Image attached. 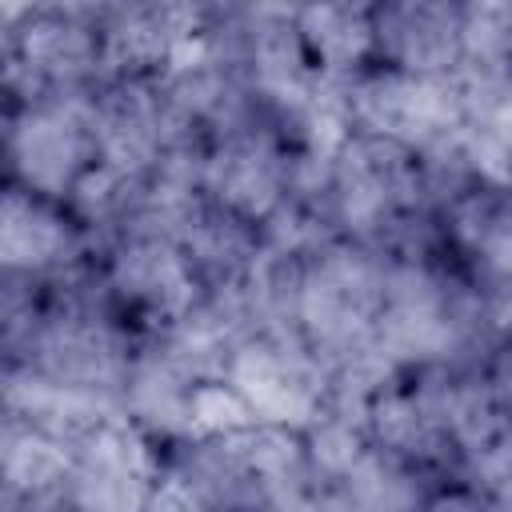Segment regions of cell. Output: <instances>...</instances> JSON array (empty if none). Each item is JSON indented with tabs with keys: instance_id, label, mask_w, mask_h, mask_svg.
I'll return each mask as SVG.
<instances>
[{
	"instance_id": "5b68a950",
	"label": "cell",
	"mask_w": 512,
	"mask_h": 512,
	"mask_svg": "<svg viewBox=\"0 0 512 512\" xmlns=\"http://www.w3.org/2000/svg\"><path fill=\"white\" fill-rule=\"evenodd\" d=\"M260 424L308 432L328 404V368L300 332H256L240 340L228 376Z\"/></svg>"
},
{
	"instance_id": "ba28073f",
	"label": "cell",
	"mask_w": 512,
	"mask_h": 512,
	"mask_svg": "<svg viewBox=\"0 0 512 512\" xmlns=\"http://www.w3.org/2000/svg\"><path fill=\"white\" fill-rule=\"evenodd\" d=\"M100 76V24L64 8L8 28V96L16 104L80 92Z\"/></svg>"
},
{
	"instance_id": "8992f818",
	"label": "cell",
	"mask_w": 512,
	"mask_h": 512,
	"mask_svg": "<svg viewBox=\"0 0 512 512\" xmlns=\"http://www.w3.org/2000/svg\"><path fill=\"white\" fill-rule=\"evenodd\" d=\"M104 292L124 324L132 320L156 340L200 304L204 284L176 240L120 236L104 264Z\"/></svg>"
},
{
	"instance_id": "52a82bcc",
	"label": "cell",
	"mask_w": 512,
	"mask_h": 512,
	"mask_svg": "<svg viewBox=\"0 0 512 512\" xmlns=\"http://www.w3.org/2000/svg\"><path fill=\"white\" fill-rule=\"evenodd\" d=\"M204 196L220 212L264 228V220L292 196V152L276 124L244 120L208 140Z\"/></svg>"
},
{
	"instance_id": "6da1fadb",
	"label": "cell",
	"mask_w": 512,
	"mask_h": 512,
	"mask_svg": "<svg viewBox=\"0 0 512 512\" xmlns=\"http://www.w3.org/2000/svg\"><path fill=\"white\" fill-rule=\"evenodd\" d=\"M424 156L368 132H352L332 164L328 208L340 236L392 252L412 236L428 200Z\"/></svg>"
},
{
	"instance_id": "277c9868",
	"label": "cell",
	"mask_w": 512,
	"mask_h": 512,
	"mask_svg": "<svg viewBox=\"0 0 512 512\" xmlns=\"http://www.w3.org/2000/svg\"><path fill=\"white\" fill-rule=\"evenodd\" d=\"M8 160H12L16 184L52 200H68L72 188L100 164V144L92 124V88L12 104Z\"/></svg>"
},
{
	"instance_id": "9a60e30c",
	"label": "cell",
	"mask_w": 512,
	"mask_h": 512,
	"mask_svg": "<svg viewBox=\"0 0 512 512\" xmlns=\"http://www.w3.org/2000/svg\"><path fill=\"white\" fill-rule=\"evenodd\" d=\"M260 424L232 380H196L188 396V440H216Z\"/></svg>"
},
{
	"instance_id": "7a4b0ae2",
	"label": "cell",
	"mask_w": 512,
	"mask_h": 512,
	"mask_svg": "<svg viewBox=\"0 0 512 512\" xmlns=\"http://www.w3.org/2000/svg\"><path fill=\"white\" fill-rule=\"evenodd\" d=\"M388 256L348 236H332L304 256L300 280V336L332 372L372 352V332L384 300Z\"/></svg>"
},
{
	"instance_id": "5bb4252c",
	"label": "cell",
	"mask_w": 512,
	"mask_h": 512,
	"mask_svg": "<svg viewBox=\"0 0 512 512\" xmlns=\"http://www.w3.org/2000/svg\"><path fill=\"white\" fill-rule=\"evenodd\" d=\"M444 232L496 284H512V188L472 184L444 200Z\"/></svg>"
},
{
	"instance_id": "8fae6325",
	"label": "cell",
	"mask_w": 512,
	"mask_h": 512,
	"mask_svg": "<svg viewBox=\"0 0 512 512\" xmlns=\"http://www.w3.org/2000/svg\"><path fill=\"white\" fill-rule=\"evenodd\" d=\"M376 16V60L448 76L464 60L460 0H372Z\"/></svg>"
},
{
	"instance_id": "3957f363",
	"label": "cell",
	"mask_w": 512,
	"mask_h": 512,
	"mask_svg": "<svg viewBox=\"0 0 512 512\" xmlns=\"http://www.w3.org/2000/svg\"><path fill=\"white\" fill-rule=\"evenodd\" d=\"M348 120L352 132L396 140L420 156L440 152L460 136L464 124L456 72L428 76L392 64L364 68L348 80Z\"/></svg>"
},
{
	"instance_id": "7c38bea8",
	"label": "cell",
	"mask_w": 512,
	"mask_h": 512,
	"mask_svg": "<svg viewBox=\"0 0 512 512\" xmlns=\"http://www.w3.org/2000/svg\"><path fill=\"white\" fill-rule=\"evenodd\" d=\"M4 504L8 508H40V504H68L76 456L72 444L8 416L4 424Z\"/></svg>"
},
{
	"instance_id": "30bf717a",
	"label": "cell",
	"mask_w": 512,
	"mask_h": 512,
	"mask_svg": "<svg viewBox=\"0 0 512 512\" xmlns=\"http://www.w3.org/2000/svg\"><path fill=\"white\" fill-rule=\"evenodd\" d=\"M84 252V224L72 216L64 200L40 196L24 184L4 188L0 208V264L8 276H56L64 268H76Z\"/></svg>"
},
{
	"instance_id": "4fadbf2b",
	"label": "cell",
	"mask_w": 512,
	"mask_h": 512,
	"mask_svg": "<svg viewBox=\"0 0 512 512\" xmlns=\"http://www.w3.org/2000/svg\"><path fill=\"white\" fill-rule=\"evenodd\" d=\"M292 24L308 60L328 76H356L376 60L372 0H300Z\"/></svg>"
},
{
	"instance_id": "9c48e42d",
	"label": "cell",
	"mask_w": 512,
	"mask_h": 512,
	"mask_svg": "<svg viewBox=\"0 0 512 512\" xmlns=\"http://www.w3.org/2000/svg\"><path fill=\"white\" fill-rule=\"evenodd\" d=\"M76 472L68 504L76 508H148L160 480V460L152 452V432H144L128 408L96 420L72 440Z\"/></svg>"
}]
</instances>
